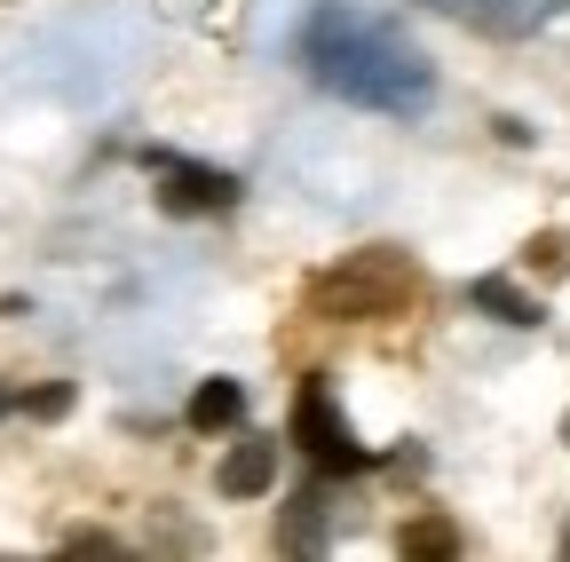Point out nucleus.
Here are the masks:
<instances>
[{
	"instance_id": "f257e3e1",
	"label": "nucleus",
	"mask_w": 570,
	"mask_h": 562,
	"mask_svg": "<svg viewBox=\"0 0 570 562\" xmlns=\"http://www.w3.org/2000/svg\"><path fill=\"white\" fill-rule=\"evenodd\" d=\"M294 56L309 63V80L341 103H365V111H389V119H420L436 103V72H428V56L389 24V17H365V9H325L302 24Z\"/></svg>"
},
{
	"instance_id": "f03ea898",
	"label": "nucleus",
	"mask_w": 570,
	"mask_h": 562,
	"mask_svg": "<svg viewBox=\"0 0 570 562\" xmlns=\"http://www.w3.org/2000/svg\"><path fill=\"white\" fill-rule=\"evenodd\" d=\"M412 294H420V277H412V262H396L389 246L348 254L341 269H325L317 286H309V302L333 309V317H396V309H412Z\"/></svg>"
},
{
	"instance_id": "7ed1b4c3",
	"label": "nucleus",
	"mask_w": 570,
	"mask_h": 562,
	"mask_svg": "<svg viewBox=\"0 0 570 562\" xmlns=\"http://www.w3.org/2000/svg\"><path fill=\"white\" fill-rule=\"evenodd\" d=\"M294 436L309 460H317V475H365L373 467V452L348 436V420H341V404H333V388L325 381H302V396H294Z\"/></svg>"
},
{
	"instance_id": "20e7f679",
	"label": "nucleus",
	"mask_w": 570,
	"mask_h": 562,
	"mask_svg": "<svg viewBox=\"0 0 570 562\" xmlns=\"http://www.w3.org/2000/svg\"><path fill=\"white\" fill-rule=\"evenodd\" d=\"M142 167H151L167 215H230L238 206V175H223V167H198V159H175V151H142Z\"/></svg>"
},
{
	"instance_id": "39448f33",
	"label": "nucleus",
	"mask_w": 570,
	"mask_h": 562,
	"mask_svg": "<svg viewBox=\"0 0 570 562\" xmlns=\"http://www.w3.org/2000/svg\"><path fill=\"white\" fill-rule=\"evenodd\" d=\"M420 9H436V17H460L475 32H499V40H523L539 32L554 9H570V0H420Z\"/></svg>"
},
{
	"instance_id": "423d86ee",
	"label": "nucleus",
	"mask_w": 570,
	"mask_h": 562,
	"mask_svg": "<svg viewBox=\"0 0 570 562\" xmlns=\"http://www.w3.org/2000/svg\"><path fill=\"white\" fill-rule=\"evenodd\" d=\"M468 302H475L483 317H499V325H523V333H539V325H547L539 294H523L515 277H475V286H468Z\"/></svg>"
},
{
	"instance_id": "0eeeda50",
	"label": "nucleus",
	"mask_w": 570,
	"mask_h": 562,
	"mask_svg": "<svg viewBox=\"0 0 570 562\" xmlns=\"http://www.w3.org/2000/svg\"><path fill=\"white\" fill-rule=\"evenodd\" d=\"M269 483H277V436H246L223 460V491H230V500H262Z\"/></svg>"
},
{
	"instance_id": "6e6552de",
	"label": "nucleus",
	"mask_w": 570,
	"mask_h": 562,
	"mask_svg": "<svg viewBox=\"0 0 570 562\" xmlns=\"http://www.w3.org/2000/svg\"><path fill=\"white\" fill-rule=\"evenodd\" d=\"M317 539H325V483H302V491H294V515L277 523V546H285V554H309Z\"/></svg>"
},
{
	"instance_id": "1a4fd4ad",
	"label": "nucleus",
	"mask_w": 570,
	"mask_h": 562,
	"mask_svg": "<svg viewBox=\"0 0 570 562\" xmlns=\"http://www.w3.org/2000/svg\"><path fill=\"white\" fill-rule=\"evenodd\" d=\"M396 554H404V562H452V554H460V531H452L444 515H412V523L396 531Z\"/></svg>"
},
{
	"instance_id": "9d476101",
	"label": "nucleus",
	"mask_w": 570,
	"mask_h": 562,
	"mask_svg": "<svg viewBox=\"0 0 570 562\" xmlns=\"http://www.w3.org/2000/svg\"><path fill=\"white\" fill-rule=\"evenodd\" d=\"M238 412H246V388L238 381H198V396H190V428H238Z\"/></svg>"
},
{
	"instance_id": "9b49d317",
	"label": "nucleus",
	"mask_w": 570,
	"mask_h": 562,
	"mask_svg": "<svg viewBox=\"0 0 570 562\" xmlns=\"http://www.w3.org/2000/svg\"><path fill=\"white\" fill-rule=\"evenodd\" d=\"M523 269H539V277H570V230H539V238L523 246Z\"/></svg>"
},
{
	"instance_id": "f8f14e48",
	"label": "nucleus",
	"mask_w": 570,
	"mask_h": 562,
	"mask_svg": "<svg viewBox=\"0 0 570 562\" xmlns=\"http://www.w3.org/2000/svg\"><path fill=\"white\" fill-rule=\"evenodd\" d=\"M0 412H32V420H56V412H71V388H63V381L32 388V396H17V388H0Z\"/></svg>"
},
{
	"instance_id": "ddd939ff",
	"label": "nucleus",
	"mask_w": 570,
	"mask_h": 562,
	"mask_svg": "<svg viewBox=\"0 0 570 562\" xmlns=\"http://www.w3.org/2000/svg\"><path fill=\"white\" fill-rule=\"evenodd\" d=\"M63 546H71V554H119V539H104V531H71Z\"/></svg>"
},
{
	"instance_id": "4468645a",
	"label": "nucleus",
	"mask_w": 570,
	"mask_h": 562,
	"mask_svg": "<svg viewBox=\"0 0 570 562\" xmlns=\"http://www.w3.org/2000/svg\"><path fill=\"white\" fill-rule=\"evenodd\" d=\"M562 444H570V412H562Z\"/></svg>"
},
{
	"instance_id": "2eb2a0df",
	"label": "nucleus",
	"mask_w": 570,
	"mask_h": 562,
	"mask_svg": "<svg viewBox=\"0 0 570 562\" xmlns=\"http://www.w3.org/2000/svg\"><path fill=\"white\" fill-rule=\"evenodd\" d=\"M562 554H570V531H562Z\"/></svg>"
}]
</instances>
